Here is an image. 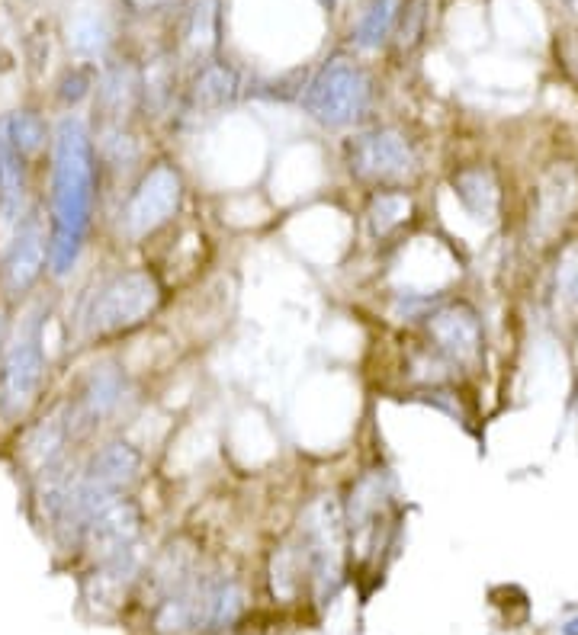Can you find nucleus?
Wrapping results in <instances>:
<instances>
[{"label":"nucleus","instance_id":"6","mask_svg":"<svg viewBox=\"0 0 578 635\" xmlns=\"http://www.w3.org/2000/svg\"><path fill=\"white\" fill-rule=\"evenodd\" d=\"M341 164L363 190L408 187L421 170V154L402 126L367 122L341 142Z\"/></svg>","mask_w":578,"mask_h":635},{"label":"nucleus","instance_id":"7","mask_svg":"<svg viewBox=\"0 0 578 635\" xmlns=\"http://www.w3.org/2000/svg\"><path fill=\"white\" fill-rule=\"evenodd\" d=\"M392 475L379 466L360 469L347 485L341 501L344 533H347V562H376L379 546H386L392 526Z\"/></svg>","mask_w":578,"mask_h":635},{"label":"nucleus","instance_id":"5","mask_svg":"<svg viewBox=\"0 0 578 635\" xmlns=\"http://www.w3.org/2000/svg\"><path fill=\"white\" fill-rule=\"evenodd\" d=\"M373 77L360 61L347 55L328 58L306 84H302L299 106L318 129L344 132L370 122L373 110Z\"/></svg>","mask_w":578,"mask_h":635},{"label":"nucleus","instance_id":"9","mask_svg":"<svg viewBox=\"0 0 578 635\" xmlns=\"http://www.w3.org/2000/svg\"><path fill=\"white\" fill-rule=\"evenodd\" d=\"M45 273H49V228L39 209L29 206L7 235L4 257H0V289L7 299H23L39 286Z\"/></svg>","mask_w":578,"mask_h":635},{"label":"nucleus","instance_id":"21","mask_svg":"<svg viewBox=\"0 0 578 635\" xmlns=\"http://www.w3.org/2000/svg\"><path fill=\"white\" fill-rule=\"evenodd\" d=\"M453 193L460 196V203L476 215V219H492L498 209V183L492 180L489 170L469 167L460 177H453Z\"/></svg>","mask_w":578,"mask_h":635},{"label":"nucleus","instance_id":"19","mask_svg":"<svg viewBox=\"0 0 578 635\" xmlns=\"http://www.w3.org/2000/svg\"><path fill=\"white\" fill-rule=\"evenodd\" d=\"M0 122H4L13 148H17L29 164L39 161L42 154L49 158L52 129H49V122H45V116L39 110H13L10 116H4Z\"/></svg>","mask_w":578,"mask_h":635},{"label":"nucleus","instance_id":"12","mask_svg":"<svg viewBox=\"0 0 578 635\" xmlns=\"http://www.w3.org/2000/svg\"><path fill=\"white\" fill-rule=\"evenodd\" d=\"M421 324L428 334V347L444 356L450 366H469L482 350L479 315L463 302L437 305Z\"/></svg>","mask_w":578,"mask_h":635},{"label":"nucleus","instance_id":"30","mask_svg":"<svg viewBox=\"0 0 578 635\" xmlns=\"http://www.w3.org/2000/svg\"><path fill=\"white\" fill-rule=\"evenodd\" d=\"M184 0H164V7H180Z\"/></svg>","mask_w":578,"mask_h":635},{"label":"nucleus","instance_id":"23","mask_svg":"<svg viewBox=\"0 0 578 635\" xmlns=\"http://www.w3.org/2000/svg\"><path fill=\"white\" fill-rule=\"evenodd\" d=\"M428 4L424 0H408L405 7H399V20H395V42H399L402 52H412L415 45L421 42L424 33V20H428Z\"/></svg>","mask_w":578,"mask_h":635},{"label":"nucleus","instance_id":"22","mask_svg":"<svg viewBox=\"0 0 578 635\" xmlns=\"http://www.w3.org/2000/svg\"><path fill=\"white\" fill-rule=\"evenodd\" d=\"M94 87H97V71L90 65H74L65 68V74L58 77L55 84V100L65 113H78L87 100H94Z\"/></svg>","mask_w":578,"mask_h":635},{"label":"nucleus","instance_id":"26","mask_svg":"<svg viewBox=\"0 0 578 635\" xmlns=\"http://www.w3.org/2000/svg\"><path fill=\"white\" fill-rule=\"evenodd\" d=\"M7 337H10V312H7V305L0 302V350H4Z\"/></svg>","mask_w":578,"mask_h":635},{"label":"nucleus","instance_id":"20","mask_svg":"<svg viewBox=\"0 0 578 635\" xmlns=\"http://www.w3.org/2000/svg\"><path fill=\"white\" fill-rule=\"evenodd\" d=\"M110 23H106V17L100 10H78L68 23V45L71 52L84 58V61H94V58H103L106 49H110Z\"/></svg>","mask_w":578,"mask_h":635},{"label":"nucleus","instance_id":"8","mask_svg":"<svg viewBox=\"0 0 578 635\" xmlns=\"http://www.w3.org/2000/svg\"><path fill=\"white\" fill-rule=\"evenodd\" d=\"M132 401V379L126 366L119 360H100L81 376L78 389L65 398L68 421L78 443H90L103 437V430L110 427L119 414L126 411ZM87 449V446H84Z\"/></svg>","mask_w":578,"mask_h":635},{"label":"nucleus","instance_id":"27","mask_svg":"<svg viewBox=\"0 0 578 635\" xmlns=\"http://www.w3.org/2000/svg\"><path fill=\"white\" fill-rule=\"evenodd\" d=\"M562 635H578V616H575V619H569V623L562 626Z\"/></svg>","mask_w":578,"mask_h":635},{"label":"nucleus","instance_id":"15","mask_svg":"<svg viewBox=\"0 0 578 635\" xmlns=\"http://www.w3.org/2000/svg\"><path fill=\"white\" fill-rule=\"evenodd\" d=\"M29 164L23 154L13 148L10 135L0 122V235H10L26 215V193H29Z\"/></svg>","mask_w":578,"mask_h":635},{"label":"nucleus","instance_id":"4","mask_svg":"<svg viewBox=\"0 0 578 635\" xmlns=\"http://www.w3.org/2000/svg\"><path fill=\"white\" fill-rule=\"evenodd\" d=\"M45 385H49L45 312L36 308L20 324H10V337L0 350V424L23 427L39 411Z\"/></svg>","mask_w":578,"mask_h":635},{"label":"nucleus","instance_id":"28","mask_svg":"<svg viewBox=\"0 0 578 635\" xmlns=\"http://www.w3.org/2000/svg\"><path fill=\"white\" fill-rule=\"evenodd\" d=\"M559 4L566 7L569 13H575V17H578V0H559Z\"/></svg>","mask_w":578,"mask_h":635},{"label":"nucleus","instance_id":"24","mask_svg":"<svg viewBox=\"0 0 578 635\" xmlns=\"http://www.w3.org/2000/svg\"><path fill=\"white\" fill-rule=\"evenodd\" d=\"M556 292L569 308H578V244H569L556 267Z\"/></svg>","mask_w":578,"mask_h":635},{"label":"nucleus","instance_id":"2","mask_svg":"<svg viewBox=\"0 0 578 635\" xmlns=\"http://www.w3.org/2000/svg\"><path fill=\"white\" fill-rule=\"evenodd\" d=\"M167 302V283L151 263H129L106 273L78 308V331L87 344H116L148 328Z\"/></svg>","mask_w":578,"mask_h":635},{"label":"nucleus","instance_id":"3","mask_svg":"<svg viewBox=\"0 0 578 635\" xmlns=\"http://www.w3.org/2000/svg\"><path fill=\"white\" fill-rule=\"evenodd\" d=\"M187 177L171 154H155L123 190L113 212V231L123 244H148L184 215Z\"/></svg>","mask_w":578,"mask_h":635},{"label":"nucleus","instance_id":"16","mask_svg":"<svg viewBox=\"0 0 578 635\" xmlns=\"http://www.w3.org/2000/svg\"><path fill=\"white\" fill-rule=\"evenodd\" d=\"M142 77V103H139V119L155 122V119H174L177 100H180V81H177V65L171 55L151 58L145 68H139Z\"/></svg>","mask_w":578,"mask_h":635},{"label":"nucleus","instance_id":"11","mask_svg":"<svg viewBox=\"0 0 578 635\" xmlns=\"http://www.w3.org/2000/svg\"><path fill=\"white\" fill-rule=\"evenodd\" d=\"M78 469L84 478H90V482L103 491L135 494V488H139L145 478L148 459L123 433H110V437H100L84 449L78 459Z\"/></svg>","mask_w":578,"mask_h":635},{"label":"nucleus","instance_id":"25","mask_svg":"<svg viewBox=\"0 0 578 635\" xmlns=\"http://www.w3.org/2000/svg\"><path fill=\"white\" fill-rule=\"evenodd\" d=\"M123 7L132 13V17H148V13L164 7V0H123Z\"/></svg>","mask_w":578,"mask_h":635},{"label":"nucleus","instance_id":"18","mask_svg":"<svg viewBox=\"0 0 578 635\" xmlns=\"http://www.w3.org/2000/svg\"><path fill=\"white\" fill-rule=\"evenodd\" d=\"M399 0H363L351 39L360 52H376L392 39L395 20H399Z\"/></svg>","mask_w":578,"mask_h":635},{"label":"nucleus","instance_id":"13","mask_svg":"<svg viewBox=\"0 0 578 635\" xmlns=\"http://www.w3.org/2000/svg\"><path fill=\"white\" fill-rule=\"evenodd\" d=\"M142 103V77L132 61H116L97 74L94 87V113L97 126H129L139 119Z\"/></svg>","mask_w":578,"mask_h":635},{"label":"nucleus","instance_id":"10","mask_svg":"<svg viewBox=\"0 0 578 635\" xmlns=\"http://www.w3.org/2000/svg\"><path fill=\"white\" fill-rule=\"evenodd\" d=\"M245 94V81H241V71L225 58H206L193 68L190 81L180 87V100L174 119L187 122V126H200L206 119H216L225 110L241 100Z\"/></svg>","mask_w":578,"mask_h":635},{"label":"nucleus","instance_id":"14","mask_svg":"<svg viewBox=\"0 0 578 635\" xmlns=\"http://www.w3.org/2000/svg\"><path fill=\"white\" fill-rule=\"evenodd\" d=\"M363 219V235L370 244H389L399 231L415 219V199L408 187H379L367 190L360 209Z\"/></svg>","mask_w":578,"mask_h":635},{"label":"nucleus","instance_id":"29","mask_svg":"<svg viewBox=\"0 0 578 635\" xmlns=\"http://www.w3.org/2000/svg\"><path fill=\"white\" fill-rule=\"evenodd\" d=\"M318 4H322L328 13H334V10H338V0H318Z\"/></svg>","mask_w":578,"mask_h":635},{"label":"nucleus","instance_id":"1","mask_svg":"<svg viewBox=\"0 0 578 635\" xmlns=\"http://www.w3.org/2000/svg\"><path fill=\"white\" fill-rule=\"evenodd\" d=\"M100 164L90 122L81 113L58 116L49 148V276L65 280L81 263L100 209Z\"/></svg>","mask_w":578,"mask_h":635},{"label":"nucleus","instance_id":"17","mask_svg":"<svg viewBox=\"0 0 578 635\" xmlns=\"http://www.w3.org/2000/svg\"><path fill=\"white\" fill-rule=\"evenodd\" d=\"M184 55L190 61H206L219 55L222 45V4L219 0H193V7L184 17Z\"/></svg>","mask_w":578,"mask_h":635}]
</instances>
